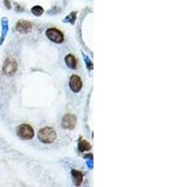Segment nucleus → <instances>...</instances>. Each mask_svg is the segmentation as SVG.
<instances>
[{"mask_svg":"<svg viewBox=\"0 0 187 187\" xmlns=\"http://www.w3.org/2000/svg\"><path fill=\"white\" fill-rule=\"evenodd\" d=\"M38 139L41 141L43 143H46V144H50V143H53V141L56 139V132H55V130L52 127H44L41 128L38 131Z\"/></svg>","mask_w":187,"mask_h":187,"instance_id":"nucleus-1","label":"nucleus"},{"mask_svg":"<svg viewBox=\"0 0 187 187\" xmlns=\"http://www.w3.org/2000/svg\"><path fill=\"white\" fill-rule=\"evenodd\" d=\"M18 136L23 140H29L32 139L35 136V131L33 127L30 124H23L18 127Z\"/></svg>","mask_w":187,"mask_h":187,"instance_id":"nucleus-2","label":"nucleus"},{"mask_svg":"<svg viewBox=\"0 0 187 187\" xmlns=\"http://www.w3.org/2000/svg\"><path fill=\"white\" fill-rule=\"evenodd\" d=\"M46 36L50 41L55 43H62L64 41V34L57 28H49L46 31Z\"/></svg>","mask_w":187,"mask_h":187,"instance_id":"nucleus-3","label":"nucleus"},{"mask_svg":"<svg viewBox=\"0 0 187 187\" xmlns=\"http://www.w3.org/2000/svg\"><path fill=\"white\" fill-rule=\"evenodd\" d=\"M76 123H77V118L73 114H65L62 119V126L65 129L72 130L75 128Z\"/></svg>","mask_w":187,"mask_h":187,"instance_id":"nucleus-4","label":"nucleus"},{"mask_svg":"<svg viewBox=\"0 0 187 187\" xmlns=\"http://www.w3.org/2000/svg\"><path fill=\"white\" fill-rule=\"evenodd\" d=\"M69 87L71 89L72 92L74 93H79L82 88V82L79 76L77 75H72L69 80Z\"/></svg>","mask_w":187,"mask_h":187,"instance_id":"nucleus-5","label":"nucleus"},{"mask_svg":"<svg viewBox=\"0 0 187 187\" xmlns=\"http://www.w3.org/2000/svg\"><path fill=\"white\" fill-rule=\"evenodd\" d=\"M4 73L7 75H13L17 70V63L14 59L9 58L4 64Z\"/></svg>","mask_w":187,"mask_h":187,"instance_id":"nucleus-6","label":"nucleus"},{"mask_svg":"<svg viewBox=\"0 0 187 187\" xmlns=\"http://www.w3.org/2000/svg\"><path fill=\"white\" fill-rule=\"evenodd\" d=\"M17 31L23 34H27L32 30V24L27 21H19L16 24Z\"/></svg>","mask_w":187,"mask_h":187,"instance_id":"nucleus-7","label":"nucleus"},{"mask_svg":"<svg viewBox=\"0 0 187 187\" xmlns=\"http://www.w3.org/2000/svg\"><path fill=\"white\" fill-rule=\"evenodd\" d=\"M65 61L68 68H72V69H75L77 68V60H76V58L74 57V55L68 54L65 58Z\"/></svg>","mask_w":187,"mask_h":187,"instance_id":"nucleus-8","label":"nucleus"},{"mask_svg":"<svg viewBox=\"0 0 187 187\" xmlns=\"http://www.w3.org/2000/svg\"><path fill=\"white\" fill-rule=\"evenodd\" d=\"M71 174H72V178H73V181L76 183V185H78V186L80 185V183H82V180H83L82 173L79 170H72Z\"/></svg>","mask_w":187,"mask_h":187,"instance_id":"nucleus-9","label":"nucleus"},{"mask_svg":"<svg viewBox=\"0 0 187 187\" xmlns=\"http://www.w3.org/2000/svg\"><path fill=\"white\" fill-rule=\"evenodd\" d=\"M91 149V144L88 141L82 139L79 142V151H89Z\"/></svg>","mask_w":187,"mask_h":187,"instance_id":"nucleus-10","label":"nucleus"},{"mask_svg":"<svg viewBox=\"0 0 187 187\" xmlns=\"http://www.w3.org/2000/svg\"><path fill=\"white\" fill-rule=\"evenodd\" d=\"M31 11L34 15H36V16H40V15H42L43 14V9L41 7H39V6H35L32 8L31 9Z\"/></svg>","mask_w":187,"mask_h":187,"instance_id":"nucleus-11","label":"nucleus"},{"mask_svg":"<svg viewBox=\"0 0 187 187\" xmlns=\"http://www.w3.org/2000/svg\"><path fill=\"white\" fill-rule=\"evenodd\" d=\"M75 19H76V12H72L71 14L69 15L68 17H67V20H68V21H70V22H71V23H74Z\"/></svg>","mask_w":187,"mask_h":187,"instance_id":"nucleus-12","label":"nucleus"}]
</instances>
